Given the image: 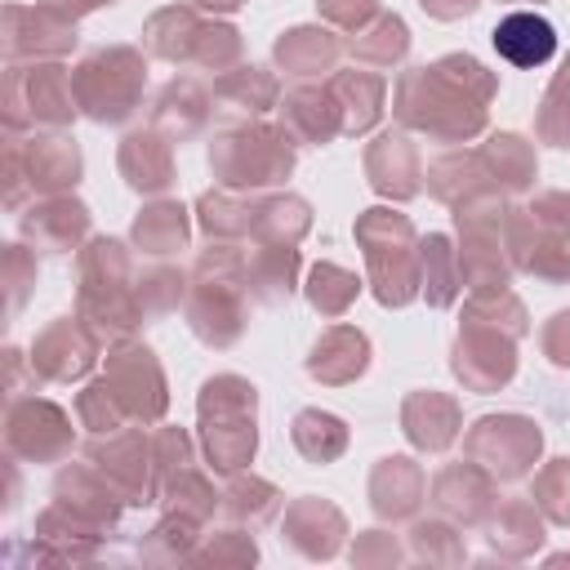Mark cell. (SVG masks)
<instances>
[{
  "instance_id": "6da1fadb",
  "label": "cell",
  "mask_w": 570,
  "mask_h": 570,
  "mask_svg": "<svg viewBox=\"0 0 570 570\" xmlns=\"http://www.w3.org/2000/svg\"><path fill=\"white\" fill-rule=\"evenodd\" d=\"M490 98L494 76L468 53H445L432 67H410L396 80L392 111L405 129H419L436 142H463L485 129Z\"/></svg>"
},
{
  "instance_id": "7a4b0ae2",
  "label": "cell",
  "mask_w": 570,
  "mask_h": 570,
  "mask_svg": "<svg viewBox=\"0 0 570 570\" xmlns=\"http://www.w3.org/2000/svg\"><path fill=\"white\" fill-rule=\"evenodd\" d=\"M134 263L120 240L94 236L80 249V321L94 330V338H129L142 321L138 294H134Z\"/></svg>"
},
{
  "instance_id": "3957f363",
  "label": "cell",
  "mask_w": 570,
  "mask_h": 570,
  "mask_svg": "<svg viewBox=\"0 0 570 570\" xmlns=\"http://www.w3.org/2000/svg\"><path fill=\"white\" fill-rule=\"evenodd\" d=\"M245 258L232 245H209L191 267V294H187V321L200 343L232 347L245 334Z\"/></svg>"
},
{
  "instance_id": "277c9868",
  "label": "cell",
  "mask_w": 570,
  "mask_h": 570,
  "mask_svg": "<svg viewBox=\"0 0 570 570\" xmlns=\"http://www.w3.org/2000/svg\"><path fill=\"white\" fill-rule=\"evenodd\" d=\"M200 445L214 472H240L254 450H258V428H254V410H258V392L249 379L240 374H214L200 387Z\"/></svg>"
},
{
  "instance_id": "5b68a950",
  "label": "cell",
  "mask_w": 570,
  "mask_h": 570,
  "mask_svg": "<svg viewBox=\"0 0 570 570\" xmlns=\"http://www.w3.org/2000/svg\"><path fill=\"white\" fill-rule=\"evenodd\" d=\"M356 240L370 263V285L383 307H405L419 294V240L405 214L365 209L356 218Z\"/></svg>"
},
{
  "instance_id": "8992f818",
  "label": "cell",
  "mask_w": 570,
  "mask_h": 570,
  "mask_svg": "<svg viewBox=\"0 0 570 570\" xmlns=\"http://www.w3.org/2000/svg\"><path fill=\"white\" fill-rule=\"evenodd\" d=\"M209 169L232 191L276 187L294 169V138L276 125H236L209 142Z\"/></svg>"
},
{
  "instance_id": "52a82bcc",
  "label": "cell",
  "mask_w": 570,
  "mask_h": 570,
  "mask_svg": "<svg viewBox=\"0 0 570 570\" xmlns=\"http://www.w3.org/2000/svg\"><path fill=\"white\" fill-rule=\"evenodd\" d=\"M71 85H76V102L89 120L98 125H120L138 111L142 102V85H147V62L138 49L129 45H111V49H98L89 53L76 71H71Z\"/></svg>"
},
{
  "instance_id": "ba28073f",
  "label": "cell",
  "mask_w": 570,
  "mask_h": 570,
  "mask_svg": "<svg viewBox=\"0 0 570 570\" xmlns=\"http://www.w3.org/2000/svg\"><path fill=\"white\" fill-rule=\"evenodd\" d=\"M463 450L494 481H521V476H530V468L543 450V432L525 414H485L472 423Z\"/></svg>"
},
{
  "instance_id": "9c48e42d",
  "label": "cell",
  "mask_w": 570,
  "mask_h": 570,
  "mask_svg": "<svg viewBox=\"0 0 570 570\" xmlns=\"http://www.w3.org/2000/svg\"><path fill=\"white\" fill-rule=\"evenodd\" d=\"M4 102H9V129H22V125H53V129H62L76 116V107H80L71 71L62 62H31V67L9 62Z\"/></svg>"
},
{
  "instance_id": "30bf717a",
  "label": "cell",
  "mask_w": 570,
  "mask_h": 570,
  "mask_svg": "<svg viewBox=\"0 0 570 570\" xmlns=\"http://www.w3.org/2000/svg\"><path fill=\"white\" fill-rule=\"evenodd\" d=\"M89 463L116 485L125 503H160V468H156V441L138 428H116L89 445Z\"/></svg>"
},
{
  "instance_id": "8fae6325",
  "label": "cell",
  "mask_w": 570,
  "mask_h": 570,
  "mask_svg": "<svg viewBox=\"0 0 570 570\" xmlns=\"http://www.w3.org/2000/svg\"><path fill=\"white\" fill-rule=\"evenodd\" d=\"M107 387H111V396L120 401V410H125V419H138V423H156L160 414H165V405H169V396H165V374H160V365H156V356L142 347V343H116L111 352H107Z\"/></svg>"
},
{
  "instance_id": "7c38bea8",
  "label": "cell",
  "mask_w": 570,
  "mask_h": 570,
  "mask_svg": "<svg viewBox=\"0 0 570 570\" xmlns=\"http://www.w3.org/2000/svg\"><path fill=\"white\" fill-rule=\"evenodd\" d=\"M4 445L13 459H36L53 463L71 450V419L53 401L36 396H9V419H4Z\"/></svg>"
},
{
  "instance_id": "4fadbf2b",
  "label": "cell",
  "mask_w": 570,
  "mask_h": 570,
  "mask_svg": "<svg viewBox=\"0 0 570 570\" xmlns=\"http://www.w3.org/2000/svg\"><path fill=\"white\" fill-rule=\"evenodd\" d=\"M454 379L472 392H494L517 374V356H512V334L485 325V321H463L459 338H454V361H450Z\"/></svg>"
},
{
  "instance_id": "5bb4252c",
  "label": "cell",
  "mask_w": 570,
  "mask_h": 570,
  "mask_svg": "<svg viewBox=\"0 0 570 570\" xmlns=\"http://www.w3.org/2000/svg\"><path fill=\"white\" fill-rule=\"evenodd\" d=\"M13 142V151L27 160V169L9 156V200H13V191H18V183H22V174H27V187H31V196H62L67 187H76L80 183V147L71 142V138H62V134H36L27 147L18 142V138H9Z\"/></svg>"
},
{
  "instance_id": "9a60e30c",
  "label": "cell",
  "mask_w": 570,
  "mask_h": 570,
  "mask_svg": "<svg viewBox=\"0 0 570 570\" xmlns=\"http://www.w3.org/2000/svg\"><path fill=\"white\" fill-rule=\"evenodd\" d=\"M120 503H125V499L116 494V485H111L94 463H71V468H62L58 481H53V508H62L71 521L89 525V530L102 534V539H107V530H116Z\"/></svg>"
},
{
  "instance_id": "2e32d148",
  "label": "cell",
  "mask_w": 570,
  "mask_h": 570,
  "mask_svg": "<svg viewBox=\"0 0 570 570\" xmlns=\"http://www.w3.org/2000/svg\"><path fill=\"white\" fill-rule=\"evenodd\" d=\"M494 485H499V481H494L485 468H476V463L468 459V463L441 468V472L432 476V485H428V499H432V508H436L445 521H454V525H481V521H490V512L499 508Z\"/></svg>"
},
{
  "instance_id": "e0dca14e",
  "label": "cell",
  "mask_w": 570,
  "mask_h": 570,
  "mask_svg": "<svg viewBox=\"0 0 570 570\" xmlns=\"http://www.w3.org/2000/svg\"><path fill=\"white\" fill-rule=\"evenodd\" d=\"M98 338L89 325H80V316H58L36 343H31V370L49 383H67L80 379L94 365Z\"/></svg>"
},
{
  "instance_id": "ac0fdd59",
  "label": "cell",
  "mask_w": 570,
  "mask_h": 570,
  "mask_svg": "<svg viewBox=\"0 0 570 570\" xmlns=\"http://www.w3.org/2000/svg\"><path fill=\"white\" fill-rule=\"evenodd\" d=\"M281 530H285L281 539H285L298 557H307V561H330V557L338 552L343 534H347V521H343V512H338L334 503H325V499H316V494H303V499H294V503L285 508Z\"/></svg>"
},
{
  "instance_id": "d6986e66",
  "label": "cell",
  "mask_w": 570,
  "mask_h": 570,
  "mask_svg": "<svg viewBox=\"0 0 570 570\" xmlns=\"http://www.w3.org/2000/svg\"><path fill=\"white\" fill-rule=\"evenodd\" d=\"M22 236L36 245V249H49V254H67L76 249L85 236H89V209L76 200V196H40L31 205V214L18 218Z\"/></svg>"
},
{
  "instance_id": "ffe728a7",
  "label": "cell",
  "mask_w": 570,
  "mask_h": 570,
  "mask_svg": "<svg viewBox=\"0 0 570 570\" xmlns=\"http://www.w3.org/2000/svg\"><path fill=\"white\" fill-rule=\"evenodd\" d=\"M365 174H370V187L379 196H392V200H410L423 183V156L419 147L405 138V134H379L365 151Z\"/></svg>"
},
{
  "instance_id": "44dd1931",
  "label": "cell",
  "mask_w": 570,
  "mask_h": 570,
  "mask_svg": "<svg viewBox=\"0 0 570 570\" xmlns=\"http://www.w3.org/2000/svg\"><path fill=\"white\" fill-rule=\"evenodd\" d=\"M281 129L294 142H330L343 134V111L330 85H294L281 102Z\"/></svg>"
},
{
  "instance_id": "7402d4cb",
  "label": "cell",
  "mask_w": 570,
  "mask_h": 570,
  "mask_svg": "<svg viewBox=\"0 0 570 570\" xmlns=\"http://www.w3.org/2000/svg\"><path fill=\"white\" fill-rule=\"evenodd\" d=\"M120 174L134 191L156 196L174 187V142L160 129H134L120 142Z\"/></svg>"
},
{
  "instance_id": "603a6c76",
  "label": "cell",
  "mask_w": 570,
  "mask_h": 570,
  "mask_svg": "<svg viewBox=\"0 0 570 570\" xmlns=\"http://www.w3.org/2000/svg\"><path fill=\"white\" fill-rule=\"evenodd\" d=\"M365 365H370V338L356 325H330L312 343V356H307V374L316 383H330V387L361 379Z\"/></svg>"
},
{
  "instance_id": "cb8c5ba5",
  "label": "cell",
  "mask_w": 570,
  "mask_h": 570,
  "mask_svg": "<svg viewBox=\"0 0 570 570\" xmlns=\"http://www.w3.org/2000/svg\"><path fill=\"white\" fill-rule=\"evenodd\" d=\"M428 499V476L414 459L405 454H392V459H379L374 476H370V503L383 521H401L410 517L419 503Z\"/></svg>"
},
{
  "instance_id": "d4e9b609",
  "label": "cell",
  "mask_w": 570,
  "mask_h": 570,
  "mask_svg": "<svg viewBox=\"0 0 570 570\" xmlns=\"http://www.w3.org/2000/svg\"><path fill=\"white\" fill-rule=\"evenodd\" d=\"M401 428H405V436H410L414 450L441 454V450L454 445V436H459L463 423H459V405L450 396H441V392H414L401 405Z\"/></svg>"
},
{
  "instance_id": "484cf974",
  "label": "cell",
  "mask_w": 570,
  "mask_h": 570,
  "mask_svg": "<svg viewBox=\"0 0 570 570\" xmlns=\"http://www.w3.org/2000/svg\"><path fill=\"white\" fill-rule=\"evenodd\" d=\"M490 40H494L499 58L512 62V67H543V62L557 53V31H552V22L539 18V13H530V9L508 13V18L490 31Z\"/></svg>"
},
{
  "instance_id": "4316f807",
  "label": "cell",
  "mask_w": 570,
  "mask_h": 570,
  "mask_svg": "<svg viewBox=\"0 0 570 570\" xmlns=\"http://www.w3.org/2000/svg\"><path fill=\"white\" fill-rule=\"evenodd\" d=\"M209 116V94L187 80V76H174L160 94H156V111H151V129H160L169 142H183L191 138Z\"/></svg>"
},
{
  "instance_id": "83f0119b",
  "label": "cell",
  "mask_w": 570,
  "mask_h": 570,
  "mask_svg": "<svg viewBox=\"0 0 570 570\" xmlns=\"http://www.w3.org/2000/svg\"><path fill=\"white\" fill-rule=\"evenodd\" d=\"M276 62H281V71L294 76V80L325 76V71H334V62H338V40H334V31H325V27H294V31H281V40H276Z\"/></svg>"
},
{
  "instance_id": "f1b7e54d",
  "label": "cell",
  "mask_w": 570,
  "mask_h": 570,
  "mask_svg": "<svg viewBox=\"0 0 570 570\" xmlns=\"http://www.w3.org/2000/svg\"><path fill=\"white\" fill-rule=\"evenodd\" d=\"M490 548L499 557H530L539 543H543V521H539V508L534 499H508L490 512Z\"/></svg>"
},
{
  "instance_id": "f546056e",
  "label": "cell",
  "mask_w": 570,
  "mask_h": 570,
  "mask_svg": "<svg viewBox=\"0 0 570 570\" xmlns=\"http://www.w3.org/2000/svg\"><path fill=\"white\" fill-rule=\"evenodd\" d=\"M205 22L196 18V9L187 4H169L160 13L147 18L142 27V45L156 53V58H169V62H191L196 58V40H200Z\"/></svg>"
},
{
  "instance_id": "4dcf8cb0",
  "label": "cell",
  "mask_w": 570,
  "mask_h": 570,
  "mask_svg": "<svg viewBox=\"0 0 570 570\" xmlns=\"http://www.w3.org/2000/svg\"><path fill=\"white\" fill-rule=\"evenodd\" d=\"M410 49V31L396 13H374L365 27L352 31L347 40V53L365 67V71H387L392 62H401Z\"/></svg>"
},
{
  "instance_id": "1f68e13d",
  "label": "cell",
  "mask_w": 570,
  "mask_h": 570,
  "mask_svg": "<svg viewBox=\"0 0 570 570\" xmlns=\"http://www.w3.org/2000/svg\"><path fill=\"white\" fill-rule=\"evenodd\" d=\"M330 89H334V98H338V111H343V134H365L374 120H379V111H383V89H387V80L379 76V71H338L334 80H330Z\"/></svg>"
},
{
  "instance_id": "d6a6232c",
  "label": "cell",
  "mask_w": 570,
  "mask_h": 570,
  "mask_svg": "<svg viewBox=\"0 0 570 570\" xmlns=\"http://www.w3.org/2000/svg\"><path fill=\"white\" fill-rule=\"evenodd\" d=\"M187 209L178 200H156L151 209H142L129 227V240L134 249H142L147 258H169L187 245Z\"/></svg>"
},
{
  "instance_id": "836d02e7",
  "label": "cell",
  "mask_w": 570,
  "mask_h": 570,
  "mask_svg": "<svg viewBox=\"0 0 570 570\" xmlns=\"http://www.w3.org/2000/svg\"><path fill=\"white\" fill-rule=\"evenodd\" d=\"M481 165L494 183V191H525L539 174V160H534V147L521 138V134H494L485 147H481Z\"/></svg>"
},
{
  "instance_id": "e575fe53",
  "label": "cell",
  "mask_w": 570,
  "mask_h": 570,
  "mask_svg": "<svg viewBox=\"0 0 570 570\" xmlns=\"http://www.w3.org/2000/svg\"><path fill=\"white\" fill-rule=\"evenodd\" d=\"M419 285L428 294L432 307H450L463 289V267H459V254L450 245V236L432 232L419 240Z\"/></svg>"
},
{
  "instance_id": "d590c367",
  "label": "cell",
  "mask_w": 570,
  "mask_h": 570,
  "mask_svg": "<svg viewBox=\"0 0 570 570\" xmlns=\"http://www.w3.org/2000/svg\"><path fill=\"white\" fill-rule=\"evenodd\" d=\"M276 76L267 67H232L214 80V98L227 107V111H240V116H263L267 107H276Z\"/></svg>"
},
{
  "instance_id": "8d00e7d4",
  "label": "cell",
  "mask_w": 570,
  "mask_h": 570,
  "mask_svg": "<svg viewBox=\"0 0 570 570\" xmlns=\"http://www.w3.org/2000/svg\"><path fill=\"white\" fill-rule=\"evenodd\" d=\"M294 272H298L294 245H258L254 258L245 263V285L258 303H285L294 294Z\"/></svg>"
},
{
  "instance_id": "74e56055",
  "label": "cell",
  "mask_w": 570,
  "mask_h": 570,
  "mask_svg": "<svg viewBox=\"0 0 570 570\" xmlns=\"http://www.w3.org/2000/svg\"><path fill=\"white\" fill-rule=\"evenodd\" d=\"M294 445H298V454L307 459V463H316V468H325V463H334L343 450H347V423L338 419V414H330V410H303L298 419H294Z\"/></svg>"
},
{
  "instance_id": "f35d334b",
  "label": "cell",
  "mask_w": 570,
  "mask_h": 570,
  "mask_svg": "<svg viewBox=\"0 0 570 570\" xmlns=\"http://www.w3.org/2000/svg\"><path fill=\"white\" fill-rule=\"evenodd\" d=\"M307 227H312V209L298 196H272L254 214L258 245H298L307 236Z\"/></svg>"
},
{
  "instance_id": "ab89813d",
  "label": "cell",
  "mask_w": 570,
  "mask_h": 570,
  "mask_svg": "<svg viewBox=\"0 0 570 570\" xmlns=\"http://www.w3.org/2000/svg\"><path fill=\"white\" fill-rule=\"evenodd\" d=\"M281 490L272 481H258V476H236L227 490H223V517H232L236 525H267L276 512H281Z\"/></svg>"
},
{
  "instance_id": "60d3db41",
  "label": "cell",
  "mask_w": 570,
  "mask_h": 570,
  "mask_svg": "<svg viewBox=\"0 0 570 570\" xmlns=\"http://www.w3.org/2000/svg\"><path fill=\"white\" fill-rule=\"evenodd\" d=\"M196 214H200V227H205L209 240H232V236H249L254 232L258 205H245L232 187H223V191H205L196 200Z\"/></svg>"
},
{
  "instance_id": "b9f144b4",
  "label": "cell",
  "mask_w": 570,
  "mask_h": 570,
  "mask_svg": "<svg viewBox=\"0 0 570 570\" xmlns=\"http://www.w3.org/2000/svg\"><path fill=\"white\" fill-rule=\"evenodd\" d=\"M160 503H165V512H183V517H191V521H209V517L223 508V494H214L209 476L187 463V468H178V472L160 485Z\"/></svg>"
},
{
  "instance_id": "7bdbcfd3",
  "label": "cell",
  "mask_w": 570,
  "mask_h": 570,
  "mask_svg": "<svg viewBox=\"0 0 570 570\" xmlns=\"http://www.w3.org/2000/svg\"><path fill=\"white\" fill-rule=\"evenodd\" d=\"M356 289H361L356 272H347V267H338V263H316V267L307 272V303H312L321 316H343L347 303L356 298Z\"/></svg>"
},
{
  "instance_id": "ee69618b",
  "label": "cell",
  "mask_w": 570,
  "mask_h": 570,
  "mask_svg": "<svg viewBox=\"0 0 570 570\" xmlns=\"http://www.w3.org/2000/svg\"><path fill=\"white\" fill-rule=\"evenodd\" d=\"M196 525L200 521H191V517H183V512H165V521L138 543V552L147 557V561H191V552H196Z\"/></svg>"
},
{
  "instance_id": "f6af8a7d",
  "label": "cell",
  "mask_w": 570,
  "mask_h": 570,
  "mask_svg": "<svg viewBox=\"0 0 570 570\" xmlns=\"http://www.w3.org/2000/svg\"><path fill=\"white\" fill-rule=\"evenodd\" d=\"M183 285H187V281H183L174 267H165V263L142 267V272L134 276V294H138V312H142V321H147V316H160V312H169V307H178Z\"/></svg>"
},
{
  "instance_id": "bcb514c9",
  "label": "cell",
  "mask_w": 570,
  "mask_h": 570,
  "mask_svg": "<svg viewBox=\"0 0 570 570\" xmlns=\"http://www.w3.org/2000/svg\"><path fill=\"white\" fill-rule=\"evenodd\" d=\"M410 552L428 566H459L463 561V539L454 534V521H414Z\"/></svg>"
},
{
  "instance_id": "7dc6e473",
  "label": "cell",
  "mask_w": 570,
  "mask_h": 570,
  "mask_svg": "<svg viewBox=\"0 0 570 570\" xmlns=\"http://www.w3.org/2000/svg\"><path fill=\"white\" fill-rule=\"evenodd\" d=\"M539 138L552 147H570V58L566 67L552 76L543 107H539Z\"/></svg>"
},
{
  "instance_id": "c3c4849f",
  "label": "cell",
  "mask_w": 570,
  "mask_h": 570,
  "mask_svg": "<svg viewBox=\"0 0 570 570\" xmlns=\"http://www.w3.org/2000/svg\"><path fill=\"white\" fill-rule=\"evenodd\" d=\"M76 419H80V428L94 432V436H107V432H116V428L125 423V410H120V401L111 396L107 379H94V383L76 396Z\"/></svg>"
},
{
  "instance_id": "681fc988",
  "label": "cell",
  "mask_w": 570,
  "mask_h": 570,
  "mask_svg": "<svg viewBox=\"0 0 570 570\" xmlns=\"http://www.w3.org/2000/svg\"><path fill=\"white\" fill-rule=\"evenodd\" d=\"M534 508L552 525H570V459H552L534 476Z\"/></svg>"
},
{
  "instance_id": "f907efd6",
  "label": "cell",
  "mask_w": 570,
  "mask_h": 570,
  "mask_svg": "<svg viewBox=\"0 0 570 570\" xmlns=\"http://www.w3.org/2000/svg\"><path fill=\"white\" fill-rule=\"evenodd\" d=\"M191 561H205V566H254L258 561V543L245 530H218L205 548L191 552Z\"/></svg>"
},
{
  "instance_id": "816d5d0a",
  "label": "cell",
  "mask_w": 570,
  "mask_h": 570,
  "mask_svg": "<svg viewBox=\"0 0 570 570\" xmlns=\"http://www.w3.org/2000/svg\"><path fill=\"white\" fill-rule=\"evenodd\" d=\"M236 58H240V31L227 27V22H205L191 62H196V67H214V71H223V67L236 62Z\"/></svg>"
},
{
  "instance_id": "f5cc1de1",
  "label": "cell",
  "mask_w": 570,
  "mask_h": 570,
  "mask_svg": "<svg viewBox=\"0 0 570 570\" xmlns=\"http://www.w3.org/2000/svg\"><path fill=\"white\" fill-rule=\"evenodd\" d=\"M352 566H396L401 561V548H396V539L392 534H383V530H365L356 543H352Z\"/></svg>"
},
{
  "instance_id": "db71d44e",
  "label": "cell",
  "mask_w": 570,
  "mask_h": 570,
  "mask_svg": "<svg viewBox=\"0 0 570 570\" xmlns=\"http://www.w3.org/2000/svg\"><path fill=\"white\" fill-rule=\"evenodd\" d=\"M539 347H543V356H548L552 365L570 370V307H566V312H557V316L539 330Z\"/></svg>"
},
{
  "instance_id": "11a10c76",
  "label": "cell",
  "mask_w": 570,
  "mask_h": 570,
  "mask_svg": "<svg viewBox=\"0 0 570 570\" xmlns=\"http://www.w3.org/2000/svg\"><path fill=\"white\" fill-rule=\"evenodd\" d=\"M321 4V13L330 18V22H338V27H365L374 13H379V0H316Z\"/></svg>"
},
{
  "instance_id": "9f6ffc18",
  "label": "cell",
  "mask_w": 570,
  "mask_h": 570,
  "mask_svg": "<svg viewBox=\"0 0 570 570\" xmlns=\"http://www.w3.org/2000/svg\"><path fill=\"white\" fill-rule=\"evenodd\" d=\"M419 4H423L432 18H441V22H454V18H468V13H472L481 0H419Z\"/></svg>"
},
{
  "instance_id": "6f0895ef",
  "label": "cell",
  "mask_w": 570,
  "mask_h": 570,
  "mask_svg": "<svg viewBox=\"0 0 570 570\" xmlns=\"http://www.w3.org/2000/svg\"><path fill=\"white\" fill-rule=\"evenodd\" d=\"M36 4H45V9H53V13H62V18H80V13H89V9H98V4H111V0H36Z\"/></svg>"
},
{
  "instance_id": "680465c9",
  "label": "cell",
  "mask_w": 570,
  "mask_h": 570,
  "mask_svg": "<svg viewBox=\"0 0 570 570\" xmlns=\"http://www.w3.org/2000/svg\"><path fill=\"white\" fill-rule=\"evenodd\" d=\"M191 4H200V9H214V13H232V9H240L245 0H191Z\"/></svg>"
}]
</instances>
